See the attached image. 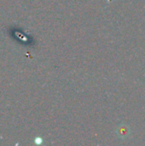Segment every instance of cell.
<instances>
[{
    "instance_id": "obj_1",
    "label": "cell",
    "mask_w": 145,
    "mask_h": 146,
    "mask_svg": "<svg viewBox=\"0 0 145 146\" xmlns=\"http://www.w3.org/2000/svg\"><path fill=\"white\" fill-rule=\"evenodd\" d=\"M120 132H121V133H120L121 134V136H122V135H125V136H126V135L128 134V131L126 130V128H124V129H121V130Z\"/></svg>"
}]
</instances>
